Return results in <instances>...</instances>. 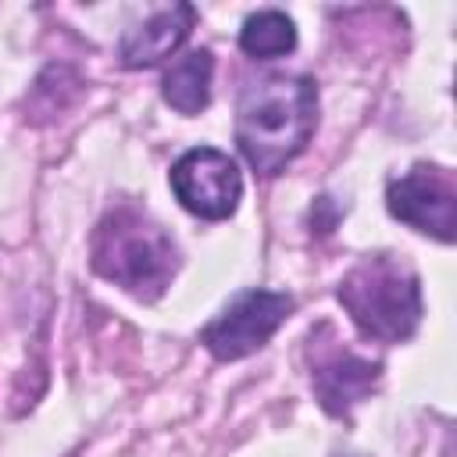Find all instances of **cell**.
<instances>
[{"label": "cell", "mask_w": 457, "mask_h": 457, "mask_svg": "<svg viewBox=\"0 0 457 457\" xmlns=\"http://www.w3.org/2000/svg\"><path fill=\"white\" fill-rule=\"evenodd\" d=\"M318 125V86L307 75L250 82L236 107V143L257 175H278L303 154Z\"/></svg>", "instance_id": "obj_1"}, {"label": "cell", "mask_w": 457, "mask_h": 457, "mask_svg": "<svg viewBox=\"0 0 457 457\" xmlns=\"http://www.w3.org/2000/svg\"><path fill=\"white\" fill-rule=\"evenodd\" d=\"M93 268L132 296L154 300L179 268L175 243L136 207H114L93 232Z\"/></svg>", "instance_id": "obj_2"}, {"label": "cell", "mask_w": 457, "mask_h": 457, "mask_svg": "<svg viewBox=\"0 0 457 457\" xmlns=\"http://www.w3.org/2000/svg\"><path fill=\"white\" fill-rule=\"evenodd\" d=\"M339 303L368 339L400 343L421 321V286L411 264L378 253L364 257L339 282Z\"/></svg>", "instance_id": "obj_3"}, {"label": "cell", "mask_w": 457, "mask_h": 457, "mask_svg": "<svg viewBox=\"0 0 457 457\" xmlns=\"http://www.w3.org/2000/svg\"><path fill=\"white\" fill-rule=\"evenodd\" d=\"M171 193L175 200L207 221H221L228 214H236L239 196H243V175L236 168V161L214 146H193L186 150L171 171H168Z\"/></svg>", "instance_id": "obj_4"}, {"label": "cell", "mask_w": 457, "mask_h": 457, "mask_svg": "<svg viewBox=\"0 0 457 457\" xmlns=\"http://www.w3.org/2000/svg\"><path fill=\"white\" fill-rule=\"evenodd\" d=\"M386 207L396 221L436 236L439 243H453L457 236V182L446 168L414 164L386 189Z\"/></svg>", "instance_id": "obj_5"}, {"label": "cell", "mask_w": 457, "mask_h": 457, "mask_svg": "<svg viewBox=\"0 0 457 457\" xmlns=\"http://www.w3.org/2000/svg\"><path fill=\"white\" fill-rule=\"evenodd\" d=\"M289 311H293V296L275 289H246L204 328L200 339L218 361H239L261 350L289 318Z\"/></svg>", "instance_id": "obj_6"}, {"label": "cell", "mask_w": 457, "mask_h": 457, "mask_svg": "<svg viewBox=\"0 0 457 457\" xmlns=\"http://www.w3.org/2000/svg\"><path fill=\"white\" fill-rule=\"evenodd\" d=\"M196 21V11L189 4H171L157 14H150L143 25L129 29L121 46H118V57L125 68H154L161 61H168L189 36Z\"/></svg>", "instance_id": "obj_7"}, {"label": "cell", "mask_w": 457, "mask_h": 457, "mask_svg": "<svg viewBox=\"0 0 457 457\" xmlns=\"http://www.w3.org/2000/svg\"><path fill=\"white\" fill-rule=\"evenodd\" d=\"M311 382L328 414H346L378 382V364L353 357V353H332L311 371Z\"/></svg>", "instance_id": "obj_8"}, {"label": "cell", "mask_w": 457, "mask_h": 457, "mask_svg": "<svg viewBox=\"0 0 457 457\" xmlns=\"http://www.w3.org/2000/svg\"><path fill=\"white\" fill-rule=\"evenodd\" d=\"M211 79H214V57H211V50H189L186 57H179L164 71L161 96L179 114H200L211 104Z\"/></svg>", "instance_id": "obj_9"}, {"label": "cell", "mask_w": 457, "mask_h": 457, "mask_svg": "<svg viewBox=\"0 0 457 457\" xmlns=\"http://www.w3.org/2000/svg\"><path fill=\"white\" fill-rule=\"evenodd\" d=\"M239 46H243V54L261 57V61L282 57V54H289L296 46V25H293L289 14H282L275 7L253 11L239 29Z\"/></svg>", "instance_id": "obj_10"}]
</instances>
